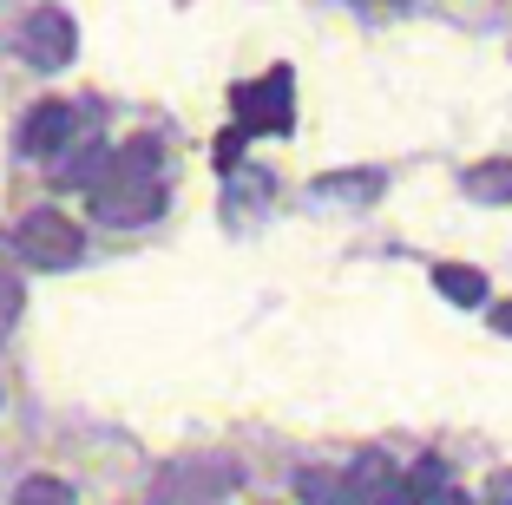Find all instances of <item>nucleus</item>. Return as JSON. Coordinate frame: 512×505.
<instances>
[{
    "instance_id": "obj_6",
    "label": "nucleus",
    "mask_w": 512,
    "mask_h": 505,
    "mask_svg": "<svg viewBox=\"0 0 512 505\" xmlns=\"http://www.w3.org/2000/svg\"><path fill=\"white\" fill-rule=\"evenodd\" d=\"M394 492H401V466L388 453H362L348 466V499L355 505H394Z\"/></svg>"
},
{
    "instance_id": "obj_2",
    "label": "nucleus",
    "mask_w": 512,
    "mask_h": 505,
    "mask_svg": "<svg viewBox=\"0 0 512 505\" xmlns=\"http://www.w3.org/2000/svg\"><path fill=\"white\" fill-rule=\"evenodd\" d=\"M7 243H14V256L27 269H73L79 256H86V230H79L66 210H27Z\"/></svg>"
},
{
    "instance_id": "obj_15",
    "label": "nucleus",
    "mask_w": 512,
    "mask_h": 505,
    "mask_svg": "<svg viewBox=\"0 0 512 505\" xmlns=\"http://www.w3.org/2000/svg\"><path fill=\"white\" fill-rule=\"evenodd\" d=\"M434 505H473V499H467V492H453V486H447V492H440Z\"/></svg>"
},
{
    "instance_id": "obj_9",
    "label": "nucleus",
    "mask_w": 512,
    "mask_h": 505,
    "mask_svg": "<svg viewBox=\"0 0 512 505\" xmlns=\"http://www.w3.org/2000/svg\"><path fill=\"white\" fill-rule=\"evenodd\" d=\"M434 289L447 302H460V309H480V302H486V276H480V269H467V263H440L434 269Z\"/></svg>"
},
{
    "instance_id": "obj_14",
    "label": "nucleus",
    "mask_w": 512,
    "mask_h": 505,
    "mask_svg": "<svg viewBox=\"0 0 512 505\" xmlns=\"http://www.w3.org/2000/svg\"><path fill=\"white\" fill-rule=\"evenodd\" d=\"M486 505H512V473H493V486H486Z\"/></svg>"
},
{
    "instance_id": "obj_13",
    "label": "nucleus",
    "mask_w": 512,
    "mask_h": 505,
    "mask_svg": "<svg viewBox=\"0 0 512 505\" xmlns=\"http://www.w3.org/2000/svg\"><path fill=\"white\" fill-rule=\"evenodd\" d=\"M243 138H250V132H230V138H217V171H230V164L243 158Z\"/></svg>"
},
{
    "instance_id": "obj_12",
    "label": "nucleus",
    "mask_w": 512,
    "mask_h": 505,
    "mask_svg": "<svg viewBox=\"0 0 512 505\" xmlns=\"http://www.w3.org/2000/svg\"><path fill=\"white\" fill-rule=\"evenodd\" d=\"M14 505H73V486L53 479V473H33V479L14 486Z\"/></svg>"
},
{
    "instance_id": "obj_5",
    "label": "nucleus",
    "mask_w": 512,
    "mask_h": 505,
    "mask_svg": "<svg viewBox=\"0 0 512 505\" xmlns=\"http://www.w3.org/2000/svg\"><path fill=\"white\" fill-rule=\"evenodd\" d=\"M73 125H79V112L66 99H40L27 112V125H20V151H27V158H60Z\"/></svg>"
},
{
    "instance_id": "obj_7",
    "label": "nucleus",
    "mask_w": 512,
    "mask_h": 505,
    "mask_svg": "<svg viewBox=\"0 0 512 505\" xmlns=\"http://www.w3.org/2000/svg\"><path fill=\"white\" fill-rule=\"evenodd\" d=\"M460 191H467L473 204H499V210H512V158H480V164H467Z\"/></svg>"
},
{
    "instance_id": "obj_10",
    "label": "nucleus",
    "mask_w": 512,
    "mask_h": 505,
    "mask_svg": "<svg viewBox=\"0 0 512 505\" xmlns=\"http://www.w3.org/2000/svg\"><path fill=\"white\" fill-rule=\"evenodd\" d=\"M296 492H302V505H355L348 499V473H329V466L296 473Z\"/></svg>"
},
{
    "instance_id": "obj_8",
    "label": "nucleus",
    "mask_w": 512,
    "mask_h": 505,
    "mask_svg": "<svg viewBox=\"0 0 512 505\" xmlns=\"http://www.w3.org/2000/svg\"><path fill=\"white\" fill-rule=\"evenodd\" d=\"M440 492H447V466L427 453V460L401 466V492H394V505H434Z\"/></svg>"
},
{
    "instance_id": "obj_16",
    "label": "nucleus",
    "mask_w": 512,
    "mask_h": 505,
    "mask_svg": "<svg viewBox=\"0 0 512 505\" xmlns=\"http://www.w3.org/2000/svg\"><path fill=\"white\" fill-rule=\"evenodd\" d=\"M493 328H499V335H512V302H506V309L493 315Z\"/></svg>"
},
{
    "instance_id": "obj_4",
    "label": "nucleus",
    "mask_w": 512,
    "mask_h": 505,
    "mask_svg": "<svg viewBox=\"0 0 512 505\" xmlns=\"http://www.w3.org/2000/svg\"><path fill=\"white\" fill-rule=\"evenodd\" d=\"M237 99V132H289V73L276 66V73H263V79H250V86H237L230 92Z\"/></svg>"
},
{
    "instance_id": "obj_1",
    "label": "nucleus",
    "mask_w": 512,
    "mask_h": 505,
    "mask_svg": "<svg viewBox=\"0 0 512 505\" xmlns=\"http://www.w3.org/2000/svg\"><path fill=\"white\" fill-rule=\"evenodd\" d=\"M92 210L106 223H151L165 210V145L158 138H132L112 151L106 178L92 184Z\"/></svg>"
},
{
    "instance_id": "obj_3",
    "label": "nucleus",
    "mask_w": 512,
    "mask_h": 505,
    "mask_svg": "<svg viewBox=\"0 0 512 505\" xmlns=\"http://www.w3.org/2000/svg\"><path fill=\"white\" fill-rule=\"evenodd\" d=\"M73 53H79V27L60 14V7H33V14L20 20V60H27V66L60 73Z\"/></svg>"
},
{
    "instance_id": "obj_11",
    "label": "nucleus",
    "mask_w": 512,
    "mask_h": 505,
    "mask_svg": "<svg viewBox=\"0 0 512 505\" xmlns=\"http://www.w3.org/2000/svg\"><path fill=\"white\" fill-rule=\"evenodd\" d=\"M316 197L368 204V197H381V171H335V178H316Z\"/></svg>"
}]
</instances>
